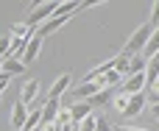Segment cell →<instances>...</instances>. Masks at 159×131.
<instances>
[{"instance_id":"obj_1","label":"cell","mask_w":159,"mask_h":131,"mask_svg":"<svg viewBox=\"0 0 159 131\" xmlns=\"http://www.w3.org/2000/svg\"><path fill=\"white\" fill-rule=\"evenodd\" d=\"M151 34H154L151 22H143V25L129 36V42H126V47H123L120 53H123V56H129V59H131V56H140V53L145 50V45L151 42Z\"/></svg>"},{"instance_id":"obj_2","label":"cell","mask_w":159,"mask_h":131,"mask_svg":"<svg viewBox=\"0 0 159 131\" xmlns=\"http://www.w3.org/2000/svg\"><path fill=\"white\" fill-rule=\"evenodd\" d=\"M56 8H59V3H50V0H48V3H34L31 11L25 14V25H28L31 31H36L39 25H45V22L56 14Z\"/></svg>"},{"instance_id":"obj_3","label":"cell","mask_w":159,"mask_h":131,"mask_svg":"<svg viewBox=\"0 0 159 131\" xmlns=\"http://www.w3.org/2000/svg\"><path fill=\"white\" fill-rule=\"evenodd\" d=\"M70 20H73V17H67V14H61V17H59V14H53L45 25H39V28H36V36H39V39H48V36H53L59 28H64Z\"/></svg>"},{"instance_id":"obj_4","label":"cell","mask_w":159,"mask_h":131,"mask_svg":"<svg viewBox=\"0 0 159 131\" xmlns=\"http://www.w3.org/2000/svg\"><path fill=\"white\" fill-rule=\"evenodd\" d=\"M61 101H53V98H45V106H42V129H50L61 112Z\"/></svg>"},{"instance_id":"obj_5","label":"cell","mask_w":159,"mask_h":131,"mask_svg":"<svg viewBox=\"0 0 159 131\" xmlns=\"http://www.w3.org/2000/svg\"><path fill=\"white\" fill-rule=\"evenodd\" d=\"M39 87H42V84H39V78H28V81L20 87V101H22L25 106H31V103L39 98Z\"/></svg>"},{"instance_id":"obj_6","label":"cell","mask_w":159,"mask_h":131,"mask_svg":"<svg viewBox=\"0 0 159 131\" xmlns=\"http://www.w3.org/2000/svg\"><path fill=\"white\" fill-rule=\"evenodd\" d=\"M126 95H140V92H145L148 89V84H145V73L143 75H129V78H123V87H120Z\"/></svg>"},{"instance_id":"obj_7","label":"cell","mask_w":159,"mask_h":131,"mask_svg":"<svg viewBox=\"0 0 159 131\" xmlns=\"http://www.w3.org/2000/svg\"><path fill=\"white\" fill-rule=\"evenodd\" d=\"M70 84H73V75H70V73H61V75L53 81V87L48 89V98H53V101H61V95L70 89Z\"/></svg>"},{"instance_id":"obj_8","label":"cell","mask_w":159,"mask_h":131,"mask_svg":"<svg viewBox=\"0 0 159 131\" xmlns=\"http://www.w3.org/2000/svg\"><path fill=\"white\" fill-rule=\"evenodd\" d=\"M28 115H31V109H28L22 101H17L14 109H11V126H14L17 131H22V129H25V123H28Z\"/></svg>"},{"instance_id":"obj_9","label":"cell","mask_w":159,"mask_h":131,"mask_svg":"<svg viewBox=\"0 0 159 131\" xmlns=\"http://www.w3.org/2000/svg\"><path fill=\"white\" fill-rule=\"evenodd\" d=\"M145 103H148V95H145V92L131 95V98H129V109L123 112V117H140L143 109H145Z\"/></svg>"},{"instance_id":"obj_10","label":"cell","mask_w":159,"mask_h":131,"mask_svg":"<svg viewBox=\"0 0 159 131\" xmlns=\"http://www.w3.org/2000/svg\"><path fill=\"white\" fill-rule=\"evenodd\" d=\"M67 109H70V117H73V123H75V126H81V123L92 115V106H89L87 101H75V103H73V106H67Z\"/></svg>"},{"instance_id":"obj_11","label":"cell","mask_w":159,"mask_h":131,"mask_svg":"<svg viewBox=\"0 0 159 131\" xmlns=\"http://www.w3.org/2000/svg\"><path fill=\"white\" fill-rule=\"evenodd\" d=\"M98 92H101V87H98L95 81H81V87L73 89V98H75V101H89V98H95Z\"/></svg>"},{"instance_id":"obj_12","label":"cell","mask_w":159,"mask_h":131,"mask_svg":"<svg viewBox=\"0 0 159 131\" xmlns=\"http://www.w3.org/2000/svg\"><path fill=\"white\" fill-rule=\"evenodd\" d=\"M115 95H117V87H109V89H101L95 98H89L87 103L92 106V109H103V106H109L112 101H115Z\"/></svg>"},{"instance_id":"obj_13","label":"cell","mask_w":159,"mask_h":131,"mask_svg":"<svg viewBox=\"0 0 159 131\" xmlns=\"http://www.w3.org/2000/svg\"><path fill=\"white\" fill-rule=\"evenodd\" d=\"M42 42H45V39H39V36H31V42H28V47H25V56L20 59L25 67H28V64H31V61L39 56V50H42Z\"/></svg>"},{"instance_id":"obj_14","label":"cell","mask_w":159,"mask_h":131,"mask_svg":"<svg viewBox=\"0 0 159 131\" xmlns=\"http://www.w3.org/2000/svg\"><path fill=\"white\" fill-rule=\"evenodd\" d=\"M145 67H148V59L140 53V56H131V61H129V73H126V78L129 75H143L145 73Z\"/></svg>"},{"instance_id":"obj_15","label":"cell","mask_w":159,"mask_h":131,"mask_svg":"<svg viewBox=\"0 0 159 131\" xmlns=\"http://www.w3.org/2000/svg\"><path fill=\"white\" fill-rule=\"evenodd\" d=\"M25 70H28V67H25L20 59H3V73H8L11 78H14V75H22Z\"/></svg>"},{"instance_id":"obj_16","label":"cell","mask_w":159,"mask_h":131,"mask_svg":"<svg viewBox=\"0 0 159 131\" xmlns=\"http://www.w3.org/2000/svg\"><path fill=\"white\" fill-rule=\"evenodd\" d=\"M157 53H159V28L154 31V34H151V42L145 45V50H143V56H145V59H154Z\"/></svg>"},{"instance_id":"obj_17","label":"cell","mask_w":159,"mask_h":131,"mask_svg":"<svg viewBox=\"0 0 159 131\" xmlns=\"http://www.w3.org/2000/svg\"><path fill=\"white\" fill-rule=\"evenodd\" d=\"M129 98H131V95H126V92H123V89H120V92H117V95H115V101H112V106H115V109H117V112H120V115H123V112H126V109H129Z\"/></svg>"},{"instance_id":"obj_18","label":"cell","mask_w":159,"mask_h":131,"mask_svg":"<svg viewBox=\"0 0 159 131\" xmlns=\"http://www.w3.org/2000/svg\"><path fill=\"white\" fill-rule=\"evenodd\" d=\"M112 61H115V70H117V73H120V75H123V78H126V73H129V61H131V59H129V56H123V53H120V56H115V59H112Z\"/></svg>"},{"instance_id":"obj_19","label":"cell","mask_w":159,"mask_h":131,"mask_svg":"<svg viewBox=\"0 0 159 131\" xmlns=\"http://www.w3.org/2000/svg\"><path fill=\"white\" fill-rule=\"evenodd\" d=\"M11 45H14V39H11V34H6V36H0V59H8V53H11Z\"/></svg>"},{"instance_id":"obj_20","label":"cell","mask_w":159,"mask_h":131,"mask_svg":"<svg viewBox=\"0 0 159 131\" xmlns=\"http://www.w3.org/2000/svg\"><path fill=\"white\" fill-rule=\"evenodd\" d=\"M95 126H98V115L92 112V115H89V117H87V120L78 126V131H95Z\"/></svg>"},{"instance_id":"obj_21","label":"cell","mask_w":159,"mask_h":131,"mask_svg":"<svg viewBox=\"0 0 159 131\" xmlns=\"http://www.w3.org/2000/svg\"><path fill=\"white\" fill-rule=\"evenodd\" d=\"M53 126H73V117H70V109H61Z\"/></svg>"},{"instance_id":"obj_22","label":"cell","mask_w":159,"mask_h":131,"mask_svg":"<svg viewBox=\"0 0 159 131\" xmlns=\"http://www.w3.org/2000/svg\"><path fill=\"white\" fill-rule=\"evenodd\" d=\"M95 131H115V126H112L103 115H98V126H95Z\"/></svg>"},{"instance_id":"obj_23","label":"cell","mask_w":159,"mask_h":131,"mask_svg":"<svg viewBox=\"0 0 159 131\" xmlns=\"http://www.w3.org/2000/svg\"><path fill=\"white\" fill-rule=\"evenodd\" d=\"M148 22H151V28H154V31L159 28V3H154V11H151V20H148Z\"/></svg>"},{"instance_id":"obj_24","label":"cell","mask_w":159,"mask_h":131,"mask_svg":"<svg viewBox=\"0 0 159 131\" xmlns=\"http://www.w3.org/2000/svg\"><path fill=\"white\" fill-rule=\"evenodd\" d=\"M8 84H11V75H8V73H0V95L8 89Z\"/></svg>"},{"instance_id":"obj_25","label":"cell","mask_w":159,"mask_h":131,"mask_svg":"<svg viewBox=\"0 0 159 131\" xmlns=\"http://www.w3.org/2000/svg\"><path fill=\"white\" fill-rule=\"evenodd\" d=\"M151 117H154V120H159V103H154V106H151Z\"/></svg>"}]
</instances>
